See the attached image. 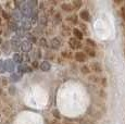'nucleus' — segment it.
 <instances>
[{
	"label": "nucleus",
	"instance_id": "10",
	"mask_svg": "<svg viewBox=\"0 0 125 124\" xmlns=\"http://www.w3.org/2000/svg\"><path fill=\"white\" fill-rule=\"evenodd\" d=\"M72 35H73V37H74V38H76V39L80 40V41H82V40L84 39V35H83V33H82L77 27L72 28Z\"/></svg>",
	"mask_w": 125,
	"mask_h": 124
},
{
	"label": "nucleus",
	"instance_id": "26",
	"mask_svg": "<svg viewBox=\"0 0 125 124\" xmlns=\"http://www.w3.org/2000/svg\"><path fill=\"white\" fill-rule=\"evenodd\" d=\"M38 45H39V47H42V48H48V47H49V45H48V42H47V39L44 37H42L38 40Z\"/></svg>",
	"mask_w": 125,
	"mask_h": 124
},
{
	"label": "nucleus",
	"instance_id": "4",
	"mask_svg": "<svg viewBox=\"0 0 125 124\" xmlns=\"http://www.w3.org/2000/svg\"><path fill=\"white\" fill-rule=\"evenodd\" d=\"M65 22L68 23V24L72 25V26H75V25H78V23H80V19H78V15L76 13H71L69 14L68 16H66L65 19Z\"/></svg>",
	"mask_w": 125,
	"mask_h": 124
},
{
	"label": "nucleus",
	"instance_id": "33",
	"mask_svg": "<svg viewBox=\"0 0 125 124\" xmlns=\"http://www.w3.org/2000/svg\"><path fill=\"white\" fill-rule=\"evenodd\" d=\"M20 78H21V75H16V74H13V75H12L11 76V81H12V82H16V81H19V80H20Z\"/></svg>",
	"mask_w": 125,
	"mask_h": 124
},
{
	"label": "nucleus",
	"instance_id": "22",
	"mask_svg": "<svg viewBox=\"0 0 125 124\" xmlns=\"http://www.w3.org/2000/svg\"><path fill=\"white\" fill-rule=\"evenodd\" d=\"M38 20H39V24L40 26H42V27H45V26H47V21H48V18H47V15L44 13V14H42L40 16H38Z\"/></svg>",
	"mask_w": 125,
	"mask_h": 124
},
{
	"label": "nucleus",
	"instance_id": "18",
	"mask_svg": "<svg viewBox=\"0 0 125 124\" xmlns=\"http://www.w3.org/2000/svg\"><path fill=\"white\" fill-rule=\"evenodd\" d=\"M84 42H85V46H86V47H89V48L96 49V47H97V44H96V41H95L94 39H91V38H89V37L85 38Z\"/></svg>",
	"mask_w": 125,
	"mask_h": 124
},
{
	"label": "nucleus",
	"instance_id": "31",
	"mask_svg": "<svg viewBox=\"0 0 125 124\" xmlns=\"http://www.w3.org/2000/svg\"><path fill=\"white\" fill-rule=\"evenodd\" d=\"M120 13H121L122 19H123V21L125 22V6H122L121 8H120Z\"/></svg>",
	"mask_w": 125,
	"mask_h": 124
},
{
	"label": "nucleus",
	"instance_id": "24",
	"mask_svg": "<svg viewBox=\"0 0 125 124\" xmlns=\"http://www.w3.org/2000/svg\"><path fill=\"white\" fill-rule=\"evenodd\" d=\"M45 59L46 60L45 61H48V59H49V61H53V60H56V54H54V52L53 51H47V53H46V56H45Z\"/></svg>",
	"mask_w": 125,
	"mask_h": 124
},
{
	"label": "nucleus",
	"instance_id": "19",
	"mask_svg": "<svg viewBox=\"0 0 125 124\" xmlns=\"http://www.w3.org/2000/svg\"><path fill=\"white\" fill-rule=\"evenodd\" d=\"M87 80L89 81L90 83H93V84H99V82H100V80H101V77H99V75L90 74V75H88Z\"/></svg>",
	"mask_w": 125,
	"mask_h": 124
},
{
	"label": "nucleus",
	"instance_id": "2",
	"mask_svg": "<svg viewBox=\"0 0 125 124\" xmlns=\"http://www.w3.org/2000/svg\"><path fill=\"white\" fill-rule=\"evenodd\" d=\"M88 66H89V69H90V71H91V73H93V74L99 75V74H101V73H102V65H101V63H100V62L91 61Z\"/></svg>",
	"mask_w": 125,
	"mask_h": 124
},
{
	"label": "nucleus",
	"instance_id": "34",
	"mask_svg": "<svg viewBox=\"0 0 125 124\" xmlns=\"http://www.w3.org/2000/svg\"><path fill=\"white\" fill-rule=\"evenodd\" d=\"M35 57H36V60H37V61H38V59H40V58H42V51H40V49L36 50Z\"/></svg>",
	"mask_w": 125,
	"mask_h": 124
},
{
	"label": "nucleus",
	"instance_id": "3",
	"mask_svg": "<svg viewBox=\"0 0 125 124\" xmlns=\"http://www.w3.org/2000/svg\"><path fill=\"white\" fill-rule=\"evenodd\" d=\"M73 58H74V60H75L76 62H78V63H82V64H85L86 61L88 60L87 56H86V54L84 53L82 50H80V51H75Z\"/></svg>",
	"mask_w": 125,
	"mask_h": 124
},
{
	"label": "nucleus",
	"instance_id": "12",
	"mask_svg": "<svg viewBox=\"0 0 125 124\" xmlns=\"http://www.w3.org/2000/svg\"><path fill=\"white\" fill-rule=\"evenodd\" d=\"M32 47H33V44H31L28 40H25V41L21 42V49H22V51H24V52H30L31 50H32Z\"/></svg>",
	"mask_w": 125,
	"mask_h": 124
},
{
	"label": "nucleus",
	"instance_id": "35",
	"mask_svg": "<svg viewBox=\"0 0 125 124\" xmlns=\"http://www.w3.org/2000/svg\"><path fill=\"white\" fill-rule=\"evenodd\" d=\"M34 68V69H36V68H39V64H38V61L37 60H34L32 62V69Z\"/></svg>",
	"mask_w": 125,
	"mask_h": 124
},
{
	"label": "nucleus",
	"instance_id": "15",
	"mask_svg": "<svg viewBox=\"0 0 125 124\" xmlns=\"http://www.w3.org/2000/svg\"><path fill=\"white\" fill-rule=\"evenodd\" d=\"M80 72L83 75H87V76L91 74V71H90L89 66H88V64H82L80 66Z\"/></svg>",
	"mask_w": 125,
	"mask_h": 124
},
{
	"label": "nucleus",
	"instance_id": "38",
	"mask_svg": "<svg viewBox=\"0 0 125 124\" xmlns=\"http://www.w3.org/2000/svg\"><path fill=\"white\" fill-rule=\"evenodd\" d=\"M0 42H1V39H0Z\"/></svg>",
	"mask_w": 125,
	"mask_h": 124
},
{
	"label": "nucleus",
	"instance_id": "17",
	"mask_svg": "<svg viewBox=\"0 0 125 124\" xmlns=\"http://www.w3.org/2000/svg\"><path fill=\"white\" fill-rule=\"evenodd\" d=\"M78 26H80V27H77V28L83 33L84 36H87V35L89 34V31H88V27H87V24H86V23H84V22L78 23Z\"/></svg>",
	"mask_w": 125,
	"mask_h": 124
},
{
	"label": "nucleus",
	"instance_id": "21",
	"mask_svg": "<svg viewBox=\"0 0 125 124\" xmlns=\"http://www.w3.org/2000/svg\"><path fill=\"white\" fill-rule=\"evenodd\" d=\"M71 4L74 8V11L80 10V9H82V7H83V2H82L81 0H74V1L71 2Z\"/></svg>",
	"mask_w": 125,
	"mask_h": 124
},
{
	"label": "nucleus",
	"instance_id": "23",
	"mask_svg": "<svg viewBox=\"0 0 125 124\" xmlns=\"http://www.w3.org/2000/svg\"><path fill=\"white\" fill-rule=\"evenodd\" d=\"M21 28H23L24 31H28L31 30V27H32V22L28 20H23L22 22V26H20Z\"/></svg>",
	"mask_w": 125,
	"mask_h": 124
},
{
	"label": "nucleus",
	"instance_id": "37",
	"mask_svg": "<svg viewBox=\"0 0 125 124\" xmlns=\"http://www.w3.org/2000/svg\"><path fill=\"white\" fill-rule=\"evenodd\" d=\"M61 124H75L74 122H62Z\"/></svg>",
	"mask_w": 125,
	"mask_h": 124
},
{
	"label": "nucleus",
	"instance_id": "29",
	"mask_svg": "<svg viewBox=\"0 0 125 124\" xmlns=\"http://www.w3.org/2000/svg\"><path fill=\"white\" fill-rule=\"evenodd\" d=\"M99 84H100V85H101L102 89H104V88H105V87H107V85H108V80H107V77H102V78H101V80H100Z\"/></svg>",
	"mask_w": 125,
	"mask_h": 124
},
{
	"label": "nucleus",
	"instance_id": "9",
	"mask_svg": "<svg viewBox=\"0 0 125 124\" xmlns=\"http://www.w3.org/2000/svg\"><path fill=\"white\" fill-rule=\"evenodd\" d=\"M82 51L84 52V53L87 56V58H96L97 57V50L94 49V48H89V47H86L84 46L83 49H82Z\"/></svg>",
	"mask_w": 125,
	"mask_h": 124
},
{
	"label": "nucleus",
	"instance_id": "32",
	"mask_svg": "<svg viewBox=\"0 0 125 124\" xmlns=\"http://www.w3.org/2000/svg\"><path fill=\"white\" fill-rule=\"evenodd\" d=\"M6 72V68H4V60H0V73Z\"/></svg>",
	"mask_w": 125,
	"mask_h": 124
},
{
	"label": "nucleus",
	"instance_id": "13",
	"mask_svg": "<svg viewBox=\"0 0 125 124\" xmlns=\"http://www.w3.org/2000/svg\"><path fill=\"white\" fill-rule=\"evenodd\" d=\"M52 16H53V24L54 25H61L62 23H63V18H62L60 12H56Z\"/></svg>",
	"mask_w": 125,
	"mask_h": 124
},
{
	"label": "nucleus",
	"instance_id": "7",
	"mask_svg": "<svg viewBox=\"0 0 125 124\" xmlns=\"http://www.w3.org/2000/svg\"><path fill=\"white\" fill-rule=\"evenodd\" d=\"M60 34L63 37H69L70 35H72V28L65 23H62L61 28H60Z\"/></svg>",
	"mask_w": 125,
	"mask_h": 124
},
{
	"label": "nucleus",
	"instance_id": "11",
	"mask_svg": "<svg viewBox=\"0 0 125 124\" xmlns=\"http://www.w3.org/2000/svg\"><path fill=\"white\" fill-rule=\"evenodd\" d=\"M73 51H71V50H62L61 52H60V58H62L63 60H66V59H72L73 58Z\"/></svg>",
	"mask_w": 125,
	"mask_h": 124
},
{
	"label": "nucleus",
	"instance_id": "16",
	"mask_svg": "<svg viewBox=\"0 0 125 124\" xmlns=\"http://www.w3.org/2000/svg\"><path fill=\"white\" fill-rule=\"evenodd\" d=\"M39 69L42 72H48V71L51 69V64H50L49 61H42V63L39 64Z\"/></svg>",
	"mask_w": 125,
	"mask_h": 124
},
{
	"label": "nucleus",
	"instance_id": "5",
	"mask_svg": "<svg viewBox=\"0 0 125 124\" xmlns=\"http://www.w3.org/2000/svg\"><path fill=\"white\" fill-rule=\"evenodd\" d=\"M77 15H78V19H81L84 23H88V22H90L91 21L90 13H89V11H88L87 9H82Z\"/></svg>",
	"mask_w": 125,
	"mask_h": 124
},
{
	"label": "nucleus",
	"instance_id": "36",
	"mask_svg": "<svg viewBox=\"0 0 125 124\" xmlns=\"http://www.w3.org/2000/svg\"><path fill=\"white\" fill-rule=\"evenodd\" d=\"M50 124H61V122H60L59 120H56V119H54L53 121H51V123Z\"/></svg>",
	"mask_w": 125,
	"mask_h": 124
},
{
	"label": "nucleus",
	"instance_id": "28",
	"mask_svg": "<svg viewBox=\"0 0 125 124\" xmlns=\"http://www.w3.org/2000/svg\"><path fill=\"white\" fill-rule=\"evenodd\" d=\"M9 28H10L11 31L16 32V30L19 28V26H18V24H16V22H9Z\"/></svg>",
	"mask_w": 125,
	"mask_h": 124
},
{
	"label": "nucleus",
	"instance_id": "14",
	"mask_svg": "<svg viewBox=\"0 0 125 124\" xmlns=\"http://www.w3.org/2000/svg\"><path fill=\"white\" fill-rule=\"evenodd\" d=\"M4 68H6V71H8V72H13L14 71V62L13 60H10V59H8V60L4 61Z\"/></svg>",
	"mask_w": 125,
	"mask_h": 124
},
{
	"label": "nucleus",
	"instance_id": "27",
	"mask_svg": "<svg viewBox=\"0 0 125 124\" xmlns=\"http://www.w3.org/2000/svg\"><path fill=\"white\" fill-rule=\"evenodd\" d=\"M52 115L54 116V119H56V120H61V113H60V111L58 110V109H53V110H52Z\"/></svg>",
	"mask_w": 125,
	"mask_h": 124
},
{
	"label": "nucleus",
	"instance_id": "1",
	"mask_svg": "<svg viewBox=\"0 0 125 124\" xmlns=\"http://www.w3.org/2000/svg\"><path fill=\"white\" fill-rule=\"evenodd\" d=\"M68 44H69V47H70V50H71V51H80V50H82L84 47L83 42L80 41V40H77L74 37L69 38Z\"/></svg>",
	"mask_w": 125,
	"mask_h": 124
},
{
	"label": "nucleus",
	"instance_id": "8",
	"mask_svg": "<svg viewBox=\"0 0 125 124\" xmlns=\"http://www.w3.org/2000/svg\"><path fill=\"white\" fill-rule=\"evenodd\" d=\"M60 9H61L62 12L68 13V14H71L74 12V8L72 7L71 2H63V3H61L60 4Z\"/></svg>",
	"mask_w": 125,
	"mask_h": 124
},
{
	"label": "nucleus",
	"instance_id": "6",
	"mask_svg": "<svg viewBox=\"0 0 125 124\" xmlns=\"http://www.w3.org/2000/svg\"><path fill=\"white\" fill-rule=\"evenodd\" d=\"M48 45H49V47L51 48V50H59L62 47V41H61L60 38L53 37V38L50 39V41H49Z\"/></svg>",
	"mask_w": 125,
	"mask_h": 124
},
{
	"label": "nucleus",
	"instance_id": "25",
	"mask_svg": "<svg viewBox=\"0 0 125 124\" xmlns=\"http://www.w3.org/2000/svg\"><path fill=\"white\" fill-rule=\"evenodd\" d=\"M24 61V58L22 54L20 53H15L13 56V62H16V63H22V62Z\"/></svg>",
	"mask_w": 125,
	"mask_h": 124
},
{
	"label": "nucleus",
	"instance_id": "20",
	"mask_svg": "<svg viewBox=\"0 0 125 124\" xmlns=\"http://www.w3.org/2000/svg\"><path fill=\"white\" fill-rule=\"evenodd\" d=\"M18 72H19V75L23 74V73H26V72H32L33 69L31 66H27V65H20L18 69Z\"/></svg>",
	"mask_w": 125,
	"mask_h": 124
},
{
	"label": "nucleus",
	"instance_id": "30",
	"mask_svg": "<svg viewBox=\"0 0 125 124\" xmlns=\"http://www.w3.org/2000/svg\"><path fill=\"white\" fill-rule=\"evenodd\" d=\"M99 96H100V98H102V99H105L107 98V93H105V90L104 89H100L99 90Z\"/></svg>",
	"mask_w": 125,
	"mask_h": 124
}]
</instances>
